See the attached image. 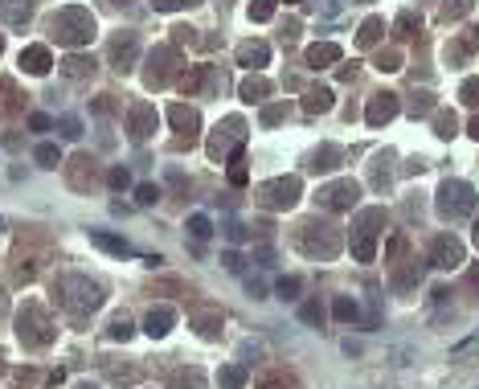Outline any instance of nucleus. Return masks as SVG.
Segmentation results:
<instances>
[{
    "label": "nucleus",
    "mask_w": 479,
    "mask_h": 389,
    "mask_svg": "<svg viewBox=\"0 0 479 389\" xmlns=\"http://www.w3.org/2000/svg\"><path fill=\"white\" fill-rule=\"evenodd\" d=\"M62 70H66V78H87V74H94V62L82 58V53H70V58L62 62Z\"/></svg>",
    "instance_id": "nucleus-13"
},
{
    "label": "nucleus",
    "mask_w": 479,
    "mask_h": 389,
    "mask_svg": "<svg viewBox=\"0 0 479 389\" xmlns=\"http://www.w3.org/2000/svg\"><path fill=\"white\" fill-rule=\"evenodd\" d=\"M377 62H381V70H397V53H381Z\"/></svg>",
    "instance_id": "nucleus-36"
},
{
    "label": "nucleus",
    "mask_w": 479,
    "mask_h": 389,
    "mask_svg": "<svg viewBox=\"0 0 479 389\" xmlns=\"http://www.w3.org/2000/svg\"><path fill=\"white\" fill-rule=\"evenodd\" d=\"M0 45H4V42H0Z\"/></svg>",
    "instance_id": "nucleus-41"
},
{
    "label": "nucleus",
    "mask_w": 479,
    "mask_h": 389,
    "mask_svg": "<svg viewBox=\"0 0 479 389\" xmlns=\"http://www.w3.org/2000/svg\"><path fill=\"white\" fill-rule=\"evenodd\" d=\"M49 66H53V58H49L45 45H25V49H21V70H29V74H49Z\"/></svg>",
    "instance_id": "nucleus-6"
},
{
    "label": "nucleus",
    "mask_w": 479,
    "mask_h": 389,
    "mask_svg": "<svg viewBox=\"0 0 479 389\" xmlns=\"http://www.w3.org/2000/svg\"><path fill=\"white\" fill-rule=\"evenodd\" d=\"M336 315H340V320H352V315H356V303H352V300H340V303H336Z\"/></svg>",
    "instance_id": "nucleus-30"
},
{
    "label": "nucleus",
    "mask_w": 479,
    "mask_h": 389,
    "mask_svg": "<svg viewBox=\"0 0 479 389\" xmlns=\"http://www.w3.org/2000/svg\"><path fill=\"white\" fill-rule=\"evenodd\" d=\"M332 107V90H307V111H328Z\"/></svg>",
    "instance_id": "nucleus-21"
},
{
    "label": "nucleus",
    "mask_w": 479,
    "mask_h": 389,
    "mask_svg": "<svg viewBox=\"0 0 479 389\" xmlns=\"http://www.w3.org/2000/svg\"><path fill=\"white\" fill-rule=\"evenodd\" d=\"M324 197H328V205H336V209H345V205H352V201H356V184H352V180H345V184H336V189H328Z\"/></svg>",
    "instance_id": "nucleus-14"
},
{
    "label": "nucleus",
    "mask_w": 479,
    "mask_h": 389,
    "mask_svg": "<svg viewBox=\"0 0 479 389\" xmlns=\"http://www.w3.org/2000/svg\"><path fill=\"white\" fill-rule=\"evenodd\" d=\"M152 131H156V107L135 103L131 107V139H148Z\"/></svg>",
    "instance_id": "nucleus-5"
},
{
    "label": "nucleus",
    "mask_w": 479,
    "mask_h": 389,
    "mask_svg": "<svg viewBox=\"0 0 479 389\" xmlns=\"http://www.w3.org/2000/svg\"><path fill=\"white\" fill-rule=\"evenodd\" d=\"M62 287L66 291H74V295H66V303L70 307H78V311H90V307H98V287L94 283H87V279H62Z\"/></svg>",
    "instance_id": "nucleus-4"
},
{
    "label": "nucleus",
    "mask_w": 479,
    "mask_h": 389,
    "mask_svg": "<svg viewBox=\"0 0 479 389\" xmlns=\"http://www.w3.org/2000/svg\"><path fill=\"white\" fill-rule=\"evenodd\" d=\"M173 70H176V49L164 45V49H152V53H148V74H143V78H148V87H164V83L173 78Z\"/></svg>",
    "instance_id": "nucleus-2"
},
{
    "label": "nucleus",
    "mask_w": 479,
    "mask_h": 389,
    "mask_svg": "<svg viewBox=\"0 0 479 389\" xmlns=\"http://www.w3.org/2000/svg\"><path fill=\"white\" fill-rule=\"evenodd\" d=\"M393 115H397V98H393V94H377L373 107H369V123H385Z\"/></svg>",
    "instance_id": "nucleus-11"
},
{
    "label": "nucleus",
    "mask_w": 479,
    "mask_h": 389,
    "mask_svg": "<svg viewBox=\"0 0 479 389\" xmlns=\"http://www.w3.org/2000/svg\"><path fill=\"white\" fill-rule=\"evenodd\" d=\"M381 29H385V25H381L377 17H373V21H365V25H360V45H373L377 37H381Z\"/></svg>",
    "instance_id": "nucleus-24"
},
{
    "label": "nucleus",
    "mask_w": 479,
    "mask_h": 389,
    "mask_svg": "<svg viewBox=\"0 0 479 389\" xmlns=\"http://www.w3.org/2000/svg\"><path fill=\"white\" fill-rule=\"evenodd\" d=\"M221 381H225L229 389H238V386H242V369H225V373H221Z\"/></svg>",
    "instance_id": "nucleus-31"
},
{
    "label": "nucleus",
    "mask_w": 479,
    "mask_h": 389,
    "mask_svg": "<svg viewBox=\"0 0 479 389\" xmlns=\"http://www.w3.org/2000/svg\"><path fill=\"white\" fill-rule=\"evenodd\" d=\"M463 98H467V103H471V107H476V103H479V78H471V83H467V87H463Z\"/></svg>",
    "instance_id": "nucleus-32"
},
{
    "label": "nucleus",
    "mask_w": 479,
    "mask_h": 389,
    "mask_svg": "<svg viewBox=\"0 0 479 389\" xmlns=\"http://www.w3.org/2000/svg\"><path fill=\"white\" fill-rule=\"evenodd\" d=\"M135 49H139L135 33H128V37H115V42H111V62H115V70H131Z\"/></svg>",
    "instance_id": "nucleus-8"
},
{
    "label": "nucleus",
    "mask_w": 479,
    "mask_h": 389,
    "mask_svg": "<svg viewBox=\"0 0 479 389\" xmlns=\"http://www.w3.org/2000/svg\"><path fill=\"white\" fill-rule=\"evenodd\" d=\"M471 135H476V139H479V119H476V123H471Z\"/></svg>",
    "instance_id": "nucleus-38"
},
{
    "label": "nucleus",
    "mask_w": 479,
    "mask_h": 389,
    "mask_svg": "<svg viewBox=\"0 0 479 389\" xmlns=\"http://www.w3.org/2000/svg\"><path fill=\"white\" fill-rule=\"evenodd\" d=\"M128 180H131V176H128V168H115V173H111V184H115V189H123Z\"/></svg>",
    "instance_id": "nucleus-35"
},
{
    "label": "nucleus",
    "mask_w": 479,
    "mask_h": 389,
    "mask_svg": "<svg viewBox=\"0 0 479 389\" xmlns=\"http://www.w3.org/2000/svg\"><path fill=\"white\" fill-rule=\"evenodd\" d=\"M189 230H193V238H197V242H205V238L214 234V230H209V217H201V214L189 217Z\"/></svg>",
    "instance_id": "nucleus-23"
},
{
    "label": "nucleus",
    "mask_w": 479,
    "mask_h": 389,
    "mask_svg": "<svg viewBox=\"0 0 479 389\" xmlns=\"http://www.w3.org/2000/svg\"><path fill=\"white\" fill-rule=\"evenodd\" d=\"M58 128H62V135H66V139H78V135H82V123H78L74 115H66V119H62Z\"/></svg>",
    "instance_id": "nucleus-25"
},
{
    "label": "nucleus",
    "mask_w": 479,
    "mask_h": 389,
    "mask_svg": "<svg viewBox=\"0 0 479 389\" xmlns=\"http://www.w3.org/2000/svg\"><path fill=\"white\" fill-rule=\"evenodd\" d=\"M168 324H173V311H168V307H160V311H152V315H148V332H152V336H164V332H168Z\"/></svg>",
    "instance_id": "nucleus-19"
},
{
    "label": "nucleus",
    "mask_w": 479,
    "mask_h": 389,
    "mask_svg": "<svg viewBox=\"0 0 479 389\" xmlns=\"http://www.w3.org/2000/svg\"><path fill=\"white\" fill-rule=\"evenodd\" d=\"M168 119H173L180 131H189V135L197 131V111H193V107H173V111H168Z\"/></svg>",
    "instance_id": "nucleus-17"
},
{
    "label": "nucleus",
    "mask_w": 479,
    "mask_h": 389,
    "mask_svg": "<svg viewBox=\"0 0 479 389\" xmlns=\"http://www.w3.org/2000/svg\"><path fill=\"white\" fill-rule=\"evenodd\" d=\"M135 197H139V205H156L160 189H156V184H139V189H135Z\"/></svg>",
    "instance_id": "nucleus-27"
},
{
    "label": "nucleus",
    "mask_w": 479,
    "mask_h": 389,
    "mask_svg": "<svg viewBox=\"0 0 479 389\" xmlns=\"http://www.w3.org/2000/svg\"><path fill=\"white\" fill-rule=\"evenodd\" d=\"M459 262H463V250L442 238V242H438V266H459Z\"/></svg>",
    "instance_id": "nucleus-20"
},
{
    "label": "nucleus",
    "mask_w": 479,
    "mask_h": 389,
    "mask_svg": "<svg viewBox=\"0 0 479 389\" xmlns=\"http://www.w3.org/2000/svg\"><path fill=\"white\" fill-rule=\"evenodd\" d=\"M442 214H451V217H459V214H467L471 205H476V197H471V189L463 184V180H446L442 184Z\"/></svg>",
    "instance_id": "nucleus-3"
},
{
    "label": "nucleus",
    "mask_w": 479,
    "mask_h": 389,
    "mask_svg": "<svg viewBox=\"0 0 479 389\" xmlns=\"http://www.w3.org/2000/svg\"><path fill=\"white\" fill-rule=\"evenodd\" d=\"M152 4H156V8H164V12H168V8H184V4H197V0H152Z\"/></svg>",
    "instance_id": "nucleus-33"
},
{
    "label": "nucleus",
    "mask_w": 479,
    "mask_h": 389,
    "mask_svg": "<svg viewBox=\"0 0 479 389\" xmlns=\"http://www.w3.org/2000/svg\"><path fill=\"white\" fill-rule=\"evenodd\" d=\"M287 4H295V0H287Z\"/></svg>",
    "instance_id": "nucleus-40"
},
{
    "label": "nucleus",
    "mask_w": 479,
    "mask_h": 389,
    "mask_svg": "<svg viewBox=\"0 0 479 389\" xmlns=\"http://www.w3.org/2000/svg\"><path fill=\"white\" fill-rule=\"evenodd\" d=\"M266 94H270V83H266V78H246V83H242V98H246V103H262Z\"/></svg>",
    "instance_id": "nucleus-15"
},
{
    "label": "nucleus",
    "mask_w": 479,
    "mask_h": 389,
    "mask_svg": "<svg viewBox=\"0 0 479 389\" xmlns=\"http://www.w3.org/2000/svg\"><path fill=\"white\" fill-rule=\"evenodd\" d=\"M304 320H311V324H320V307H315V303H307V307H304Z\"/></svg>",
    "instance_id": "nucleus-37"
},
{
    "label": "nucleus",
    "mask_w": 479,
    "mask_h": 389,
    "mask_svg": "<svg viewBox=\"0 0 479 389\" xmlns=\"http://www.w3.org/2000/svg\"><path fill=\"white\" fill-rule=\"evenodd\" d=\"M29 128H33V131H49L53 123H49V115H33V119H29Z\"/></svg>",
    "instance_id": "nucleus-34"
},
{
    "label": "nucleus",
    "mask_w": 479,
    "mask_h": 389,
    "mask_svg": "<svg viewBox=\"0 0 479 389\" xmlns=\"http://www.w3.org/2000/svg\"><path fill=\"white\" fill-rule=\"evenodd\" d=\"M111 4H131V0H111Z\"/></svg>",
    "instance_id": "nucleus-39"
},
{
    "label": "nucleus",
    "mask_w": 479,
    "mask_h": 389,
    "mask_svg": "<svg viewBox=\"0 0 479 389\" xmlns=\"http://www.w3.org/2000/svg\"><path fill=\"white\" fill-rule=\"evenodd\" d=\"M90 242H94V246H103V250H111V254H128V250H131L123 238H111V234H103V230H94V234H90Z\"/></svg>",
    "instance_id": "nucleus-16"
},
{
    "label": "nucleus",
    "mask_w": 479,
    "mask_h": 389,
    "mask_svg": "<svg viewBox=\"0 0 479 389\" xmlns=\"http://www.w3.org/2000/svg\"><path fill=\"white\" fill-rule=\"evenodd\" d=\"M49 33H53V42L62 45H87L94 37V17H90L87 8H62V12H53V21H49Z\"/></svg>",
    "instance_id": "nucleus-1"
},
{
    "label": "nucleus",
    "mask_w": 479,
    "mask_h": 389,
    "mask_svg": "<svg viewBox=\"0 0 479 389\" xmlns=\"http://www.w3.org/2000/svg\"><path fill=\"white\" fill-rule=\"evenodd\" d=\"M295 291H299V279H283V283H279V295H283V300H295Z\"/></svg>",
    "instance_id": "nucleus-28"
},
{
    "label": "nucleus",
    "mask_w": 479,
    "mask_h": 389,
    "mask_svg": "<svg viewBox=\"0 0 479 389\" xmlns=\"http://www.w3.org/2000/svg\"><path fill=\"white\" fill-rule=\"evenodd\" d=\"M266 58H270L266 42H246L242 49H238V62H242V66H254V70H259V66H266Z\"/></svg>",
    "instance_id": "nucleus-10"
},
{
    "label": "nucleus",
    "mask_w": 479,
    "mask_h": 389,
    "mask_svg": "<svg viewBox=\"0 0 479 389\" xmlns=\"http://www.w3.org/2000/svg\"><path fill=\"white\" fill-rule=\"evenodd\" d=\"M21 94H17V87L8 83V78H0V115H8V111H17L21 103H17Z\"/></svg>",
    "instance_id": "nucleus-18"
},
{
    "label": "nucleus",
    "mask_w": 479,
    "mask_h": 389,
    "mask_svg": "<svg viewBox=\"0 0 479 389\" xmlns=\"http://www.w3.org/2000/svg\"><path fill=\"white\" fill-rule=\"evenodd\" d=\"M270 12H275V0H254V4H250V17H254V21H266Z\"/></svg>",
    "instance_id": "nucleus-26"
},
{
    "label": "nucleus",
    "mask_w": 479,
    "mask_h": 389,
    "mask_svg": "<svg viewBox=\"0 0 479 389\" xmlns=\"http://www.w3.org/2000/svg\"><path fill=\"white\" fill-rule=\"evenodd\" d=\"M262 193H266V201H270V205H279V209H283V205H291V201H295L299 180H275V184H266Z\"/></svg>",
    "instance_id": "nucleus-9"
},
{
    "label": "nucleus",
    "mask_w": 479,
    "mask_h": 389,
    "mask_svg": "<svg viewBox=\"0 0 479 389\" xmlns=\"http://www.w3.org/2000/svg\"><path fill=\"white\" fill-rule=\"evenodd\" d=\"M307 62L320 70V66H332V62H340V45H332V42H324V45H311L307 49Z\"/></svg>",
    "instance_id": "nucleus-12"
},
{
    "label": "nucleus",
    "mask_w": 479,
    "mask_h": 389,
    "mask_svg": "<svg viewBox=\"0 0 479 389\" xmlns=\"http://www.w3.org/2000/svg\"><path fill=\"white\" fill-rule=\"evenodd\" d=\"M29 12H33V0H0V21L12 29H21L29 21Z\"/></svg>",
    "instance_id": "nucleus-7"
},
{
    "label": "nucleus",
    "mask_w": 479,
    "mask_h": 389,
    "mask_svg": "<svg viewBox=\"0 0 479 389\" xmlns=\"http://www.w3.org/2000/svg\"><path fill=\"white\" fill-rule=\"evenodd\" d=\"M37 164H42V168H58V164H62V152H58L53 144H42V148H37Z\"/></svg>",
    "instance_id": "nucleus-22"
},
{
    "label": "nucleus",
    "mask_w": 479,
    "mask_h": 389,
    "mask_svg": "<svg viewBox=\"0 0 479 389\" xmlns=\"http://www.w3.org/2000/svg\"><path fill=\"white\" fill-rule=\"evenodd\" d=\"M467 12V0H446V8H442V17H463Z\"/></svg>",
    "instance_id": "nucleus-29"
}]
</instances>
